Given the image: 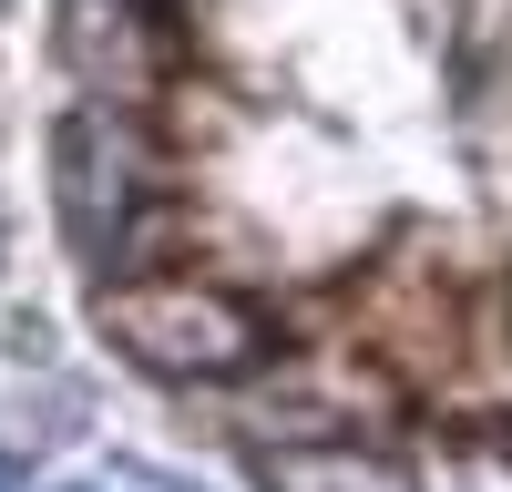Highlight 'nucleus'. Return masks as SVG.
Listing matches in <instances>:
<instances>
[{"mask_svg":"<svg viewBox=\"0 0 512 492\" xmlns=\"http://www.w3.org/2000/svg\"><path fill=\"white\" fill-rule=\"evenodd\" d=\"M113 339L134 349L154 380H226L256 359V318L216 287H144V298L113 308Z\"/></svg>","mask_w":512,"mask_h":492,"instance_id":"f03ea898","label":"nucleus"},{"mask_svg":"<svg viewBox=\"0 0 512 492\" xmlns=\"http://www.w3.org/2000/svg\"><path fill=\"white\" fill-rule=\"evenodd\" d=\"M277 492H400L390 472H369V462H338V451H277L267 462Z\"/></svg>","mask_w":512,"mask_h":492,"instance_id":"20e7f679","label":"nucleus"},{"mask_svg":"<svg viewBox=\"0 0 512 492\" xmlns=\"http://www.w3.org/2000/svg\"><path fill=\"white\" fill-rule=\"evenodd\" d=\"M52 216L72 236V267L103 277V287L144 246V226H154V154H144V134L113 103H72L52 123Z\"/></svg>","mask_w":512,"mask_h":492,"instance_id":"f257e3e1","label":"nucleus"},{"mask_svg":"<svg viewBox=\"0 0 512 492\" xmlns=\"http://www.w3.org/2000/svg\"><path fill=\"white\" fill-rule=\"evenodd\" d=\"M62 62L93 82L103 103L154 82V11L144 0H62Z\"/></svg>","mask_w":512,"mask_h":492,"instance_id":"7ed1b4c3","label":"nucleus"},{"mask_svg":"<svg viewBox=\"0 0 512 492\" xmlns=\"http://www.w3.org/2000/svg\"><path fill=\"white\" fill-rule=\"evenodd\" d=\"M144 11H164V0H144Z\"/></svg>","mask_w":512,"mask_h":492,"instance_id":"39448f33","label":"nucleus"}]
</instances>
